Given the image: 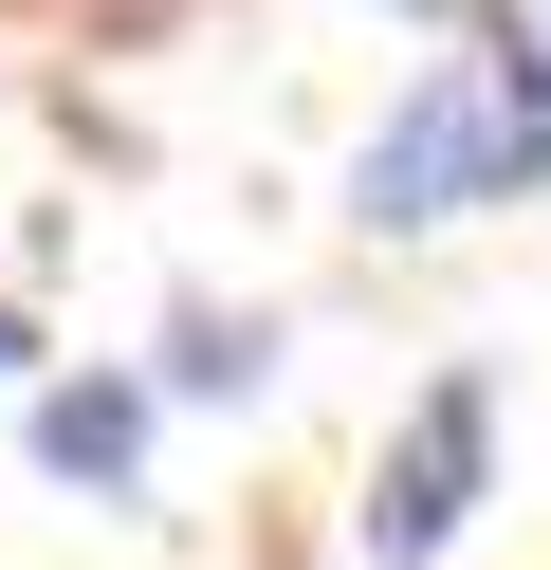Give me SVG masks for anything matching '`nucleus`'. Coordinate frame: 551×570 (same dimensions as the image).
Returning a JSON list of instances; mask_svg holds the SVG:
<instances>
[{
    "label": "nucleus",
    "mask_w": 551,
    "mask_h": 570,
    "mask_svg": "<svg viewBox=\"0 0 551 570\" xmlns=\"http://www.w3.org/2000/svg\"><path fill=\"white\" fill-rule=\"evenodd\" d=\"M533 166H551L533 75H514V56H441L386 111V148H367V222H460V203H514Z\"/></svg>",
    "instance_id": "1"
},
{
    "label": "nucleus",
    "mask_w": 551,
    "mask_h": 570,
    "mask_svg": "<svg viewBox=\"0 0 551 570\" xmlns=\"http://www.w3.org/2000/svg\"><path fill=\"white\" fill-rule=\"evenodd\" d=\"M478 442H496V386L478 368H441L423 405H404V442H386V479H367V552H441V533L478 515Z\"/></svg>",
    "instance_id": "2"
},
{
    "label": "nucleus",
    "mask_w": 551,
    "mask_h": 570,
    "mask_svg": "<svg viewBox=\"0 0 551 570\" xmlns=\"http://www.w3.org/2000/svg\"><path fill=\"white\" fill-rule=\"evenodd\" d=\"M37 460H56V479H129V460H147V405H129V386H56V405H37Z\"/></svg>",
    "instance_id": "3"
},
{
    "label": "nucleus",
    "mask_w": 551,
    "mask_h": 570,
    "mask_svg": "<svg viewBox=\"0 0 551 570\" xmlns=\"http://www.w3.org/2000/svg\"><path fill=\"white\" fill-rule=\"evenodd\" d=\"M514 75H533V111H551V19H533V56H514Z\"/></svg>",
    "instance_id": "4"
},
{
    "label": "nucleus",
    "mask_w": 551,
    "mask_h": 570,
    "mask_svg": "<svg viewBox=\"0 0 551 570\" xmlns=\"http://www.w3.org/2000/svg\"><path fill=\"white\" fill-rule=\"evenodd\" d=\"M0 350H19V332H0Z\"/></svg>",
    "instance_id": "5"
}]
</instances>
